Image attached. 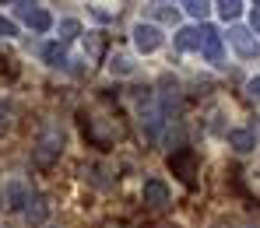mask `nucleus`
Masks as SVG:
<instances>
[{
	"instance_id": "f257e3e1",
	"label": "nucleus",
	"mask_w": 260,
	"mask_h": 228,
	"mask_svg": "<svg viewBox=\"0 0 260 228\" xmlns=\"http://www.w3.org/2000/svg\"><path fill=\"white\" fill-rule=\"evenodd\" d=\"M60 147H63V134H60L56 127H46L43 137H39V144H36V155H32V162L43 169V165H49V162L60 155Z\"/></svg>"
},
{
	"instance_id": "f03ea898",
	"label": "nucleus",
	"mask_w": 260,
	"mask_h": 228,
	"mask_svg": "<svg viewBox=\"0 0 260 228\" xmlns=\"http://www.w3.org/2000/svg\"><path fill=\"white\" fill-rule=\"evenodd\" d=\"M169 169H173V176L186 182V186H193V176H197V151L193 147H179L169 155Z\"/></svg>"
},
{
	"instance_id": "7ed1b4c3",
	"label": "nucleus",
	"mask_w": 260,
	"mask_h": 228,
	"mask_svg": "<svg viewBox=\"0 0 260 228\" xmlns=\"http://www.w3.org/2000/svg\"><path fill=\"white\" fill-rule=\"evenodd\" d=\"M14 14H18V18H25V21H28V28H36V32H49V28H53L49 11H39V7H32V4H14Z\"/></svg>"
},
{
	"instance_id": "20e7f679",
	"label": "nucleus",
	"mask_w": 260,
	"mask_h": 228,
	"mask_svg": "<svg viewBox=\"0 0 260 228\" xmlns=\"http://www.w3.org/2000/svg\"><path fill=\"white\" fill-rule=\"evenodd\" d=\"M120 130H113V127H106L102 120H85V137L95 144V147H109L113 140H116Z\"/></svg>"
},
{
	"instance_id": "39448f33",
	"label": "nucleus",
	"mask_w": 260,
	"mask_h": 228,
	"mask_svg": "<svg viewBox=\"0 0 260 228\" xmlns=\"http://www.w3.org/2000/svg\"><path fill=\"white\" fill-rule=\"evenodd\" d=\"M134 46H137L141 53H155V49L162 46V32H158L155 25H144V21H141V25L134 28Z\"/></svg>"
},
{
	"instance_id": "423d86ee",
	"label": "nucleus",
	"mask_w": 260,
	"mask_h": 228,
	"mask_svg": "<svg viewBox=\"0 0 260 228\" xmlns=\"http://www.w3.org/2000/svg\"><path fill=\"white\" fill-rule=\"evenodd\" d=\"M229 43L236 46V53L246 56V60H253V56L260 53V46H257V39H253L250 28H232V32H229Z\"/></svg>"
},
{
	"instance_id": "0eeeda50",
	"label": "nucleus",
	"mask_w": 260,
	"mask_h": 228,
	"mask_svg": "<svg viewBox=\"0 0 260 228\" xmlns=\"http://www.w3.org/2000/svg\"><path fill=\"white\" fill-rule=\"evenodd\" d=\"M144 204L148 207H166L169 204V186L162 179H148L144 182Z\"/></svg>"
},
{
	"instance_id": "6e6552de",
	"label": "nucleus",
	"mask_w": 260,
	"mask_h": 228,
	"mask_svg": "<svg viewBox=\"0 0 260 228\" xmlns=\"http://www.w3.org/2000/svg\"><path fill=\"white\" fill-rule=\"evenodd\" d=\"M201 32H204V46H201V49H204V56H208L211 63H218V60H221V35H218L211 25H204Z\"/></svg>"
},
{
	"instance_id": "1a4fd4ad",
	"label": "nucleus",
	"mask_w": 260,
	"mask_h": 228,
	"mask_svg": "<svg viewBox=\"0 0 260 228\" xmlns=\"http://www.w3.org/2000/svg\"><path fill=\"white\" fill-rule=\"evenodd\" d=\"M176 46L179 49H201L204 46V32L201 28H179L176 32Z\"/></svg>"
},
{
	"instance_id": "9d476101",
	"label": "nucleus",
	"mask_w": 260,
	"mask_h": 228,
	"mask_svg": "<svg viewBox=\"0 0 260 228\" xmlns=\"http://www.w3.org/2000/svg\"><path fill=\"white\" fill-rule=\"evenodd\" d=\"M43 218H46V200L43 197H32V200L25 204V221H28V225H39Z\"/></svg>"
},
{
	"instance_id": "9b49d317",
	"label": "nucleus",
	"mask_w": 260,
	"mask_h": 228,
	"mask_svg": "<svg viewBox=\"0 0 260 228\" xmlns=\"http://www.w3.org/2000/svg\"><path fill=\"white\" fill-rule=\"evenodd\" d=\"M229 144H232L236 151H250V147H253V134H250V130H232V134H229Z\"/></svg>"
},
{
	"instance_id": "f8f14e48",
	"label": "nucleus",
	"mask_w": 260,
	"mask_h": 228,
	"mask_svg": "<svg viewBox=\"0 0 260 228\" xmlns=\"http://www.w3.org/2000/svg\"><path fill=\"white\" fill-rule=\"evenodd\" d=\"M183 7H186V14H190V18H197V21H201V18H208V11H211V4H204V0H190V4H183Z\"/></svg>"
},
{
	"instance_id": "ddd939ff",
	"label": "nucleus",
	"mask_w": 260,
	"mask_h": 228,
	"mask_svg": "<svg viewBox=\"0 0 260 228\" xmlns=\"http://www.w3.org/2000/svg\"><path fill=\"white\" fill-rule=\"evenodd\" d=\"M109 67H113V74H130V70H134L130 56H123V53H116V56L109 60Z\"/></svg>"
},
{
	"instance_id": "4468645a",
	"label": "nucleus",
	"mask_w": 260,
	"mask_h": 228,
	"mask_svg": "<svg viewBox=\"0 0 260 228\" xmlns=\"http://www.w3.org/2000/svg\"><path fill=\"white\" fill-rule=\"evenodd\" d=\"M218 11H221V18L229 21V18H239L243 4H239V0H221V4H218Z\"/></svg>"
},
{
	"instance_id": "2eb2a0df",
	"label": "nucleus",
	"mask_w": 260,
	"mask_h": 228,
	"mask_svg": "<svg viewBox=\"0 0 260 228\" xmlns=\"http://www.w3.org/2000/svg\"><path fill=\"white\" fill-rule=\"evenodd\" d=\"M81 32V25L74 21V18H67V21H60V43H67V39H74Z\"/></svg>"
},
{
	"instance_id": "dca6fc26",
	"label": "nucleus",
	"mask_w": 260,
	"mask_h": 228,
	"mask_svg": "<svg viewBox=\"0 0 260 228\" xmlns=\"http://www.w3.org/2000/svg\"><path fill=\"white\" fill-rule=\"evenodd\" d=\"M43 56L46 60H49V63H53V67H60V63H63V46H56V43H49L43 49Z\"/></svg>"
},
{
	"instance_id": "f3484780",
	"label": "nucleus",
	"mask_w": 260,
	"mask_h": 228,
	"mask_svg": "<svg viewBox=\"0 0 260 228\" xmlns=\"http://www.w3.org/2000/svg\"><path fill=\"white\" fill-rule=\"evenodd\" d=\"M151 14H155V18H166V21H173V18H176V7H169V4H155V7H151Z\"/></svg>"
},
{
	"instance_id": "a211bd4d",
	"label": "nucleus",
	"mask_w": 260,
	"mask_h": 228,
	"mask_svg": "<svg viewBox=\"0 0 260 228\" xmlns=\"http://www.w3.org/2000/svg\"><path fill=\"white\" fill-rule=\"evenodd\" d=\"M11 35H14V21L0 18V39H11Z\"/></svg>"
},
{
	"instance_id": "6ab92c4d",
	"label": "nucleus",
	"mask_w": 260,
	"mask_h": 228,
	"mask_svg": "<svg viewBox=\"0 0 260 228\" xmlns=\"http://www.w3.org/2000/svg\"><path fill=\"white\" fill-rule=\"evenodd\" d=\"M7 127H11V109H7V105H0V134H4Z\"/></svg>"
},
{
	"instance_id": "aec40b11",
	"label": "nucleus",
	"mask_w": 260,
	"mask_h": 228,
	"mask_svg": "<svg viewBox=\"0 0 260 228\" xmlns=\"http://www.w3.org/2000/svg\"><path fill=\"white\" fill-rule=\"evenodd\" d=\"M250 95H253V98H260V78H257V81H250Z\"/></svg>"
},
{
	"instance_id": "412c9836",
	"label": "nucleus",
	"mask_w": 260,
	"mask_h": 228,
	"mask_svg": "<svg viewBox=\"0 0 260 228\" xmlns=\"http://www.w3.org/2000/svg\"><path fill=\"white\" fill-rule=\"evenodd\" d=\"M253 28L260 32V11H253Z\"/></svg>"
}]
</instances>
